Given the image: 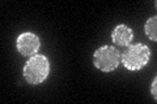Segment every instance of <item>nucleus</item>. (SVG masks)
<instances>
[{"label": "nucleus", "mask_w": 157, "mask_h": 104, "mask_svg": "<svg viewBox=\"0 0 157 104\" xmlns=\"http://www.w3.org/2000/svg\"><path fill=\"white\" fill-rule=\"evenodd\" d=\"M50 63L43 55H34L24 66V78L29 85H39L48 77Z\"/></svg>", "instance_id": "1"}, {"label": "nucleus", "mask_w": 157, "mask_h": 104, "mask_svg": "<svg viewBox=\"0 0 157 104\" xmlns=\"http://www.w3.org/2000/svg\"><path fill=\"white\" fill-rule=\"evenodd\" d=\"M151 51L145 44H134L130 46L128 49L121 56V63L124 65L127 70L135 72L143 69L149 61Z\"/></svg>", "instance_id": "2"}, {"label": "nucleus", "mask_w": 157, "mask_h": 104, "mask_svg": "<svg viewBox=\"0 0 157 104\" xmlns=\"http://www.w3.org/2000/svg\"><path fill=\"white\" fill-rule=\"evenodd\" d=\"M121 53L119 51L113 46H102L96 49L94 56H93V63L97 69L101 72L110 73L115 70L121 63Z\"/></svg>", "instance_id": "3"}, {"label": "nucleus", "mask_w": 157, "mask_h": 104, "mask_svg": "<svg viewBox=\"0 0 157 104\" xmlns=\"http://www.w3.org/2000/svg\"><path fill=\"white\" fill-rule=\"evenodd\" d=\"M16 47L17 51L21 53L22 56H34L37 55V52L39 51V47H41V42H39V38L34 33L26 31L20 34L16 42Z\"/></svg>", "instance_id": "4"}, {"label": "nucleus", "mask_w": 157, "mask_h": 104, "mask_svg": "<svg viewBox=\"0 0 157 104\" xmlns=\"http://www.w3.org/2000/svg\"><path fill=\"white\" fill-rule=\"evenodd\" d=\"M132 39H134V31H132L131 27H128L124 23L118 25L111 33V41L114 42L117 46L127 47L131 44Z\"/></svg>", "instance_id": "5"}, {"label": "nucleus", "mask_w": 157, "mask_h": 104, "mask_svg": "<svg viewBox=\"0 0 157 104\" xmlns=\"http://www.w3.org/2000/svg\"><path fill=\"white\" fill-rule=\"evenodd\" d=\"M144 30L145 34L151 41L156 42L157 41V17H151L148 18V21L145 22V26H144Z\"/></svg>", "instance_id": "6"}, {"label": "nucleus", "mask_w": 157, "mask_h": 104, "mask_svg": "<svg viewBox=\"0 0 157 104\" xmlns=\"http://www.w3.org/2000/svg\"><path fill=\"white\" fill-rule=\"evenodd\" d=\"M151 94L153 96L155 100H157V78H155L152 82V87H151Z\"/></svg>", "instance_id": "7"}]
</instances>
